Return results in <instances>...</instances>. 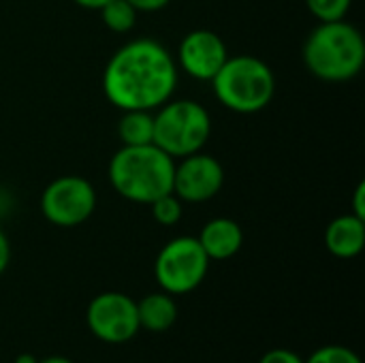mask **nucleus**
I'll return each mask as SVG.
<instances>
[{
  "label": "nucleus",
  "mask_w": 365,
  "mask_h": 363,
  "mask_svg": "<svg viewBox=\"0 0 365 363\" xmlns=\"http://www.w3.org/2000/svg\"><path fill=\"white\" fill-rule=\"evenodd\" d=\"M308 71L323 81H349L365 64L364 34L349 21H321L304 45Z\"/></svg>",
  "instance_id": "3"
},
{
  "label": "nucleus",
  "mask_w": 365,
  "mask_h": 363,
  "mask_svg": "<svg viewBox=\"0 0 365 363\" xmlns=\"http://www.w3.org/2000/svg\"><path fill=\"white\" fill-rule=\"evenodd\" d=\"M13 363H38V359H36L34 355H30V353H21V355L15 357V362Z\"/></svg>",
  "instance_id": "24"
},
{
  "label": "nucleus",
  "mask_w": 365,
  "mask_h": 363,
  "mask_svg": "<svg viewBox=\"0 0 365 363\" xmlns=\"http://www.w3.org/2000/svg\"><path fill=\"white\" fill-rule=\"evenodd\" d=\"M222 184H225L222 165L210 154L195 152L190 156H184L175 165L173 195L180 201H188V203L210 201L220 193Z\"/></svg>",
  "instance_id": "9"
},
{
  "label": "nucleus",
  "mask_w": 365,
  "mask_h": 363,
  "mask_svg": "<svg viewBox=\"0 0 365 363\" xmlns=\"http://www.w3.org/2000/svg\"><path fill=\"white\" fill-rule=\"evenodd\" d=\"M118 137L124 145H145L154 139V116L143 109H128L118 122Z\"/></svg>",
  "instance_id": "14"
},
{
  "label": "nucleus",
  "mask_w": 365,
  "mask_h": 363,
  "mask_svg": "<svg viewBox=\"0 0 365 363\" xmlns=\"http://www.w3.org/2000/svg\"><path fill=\"white\" fill-rule=\"evenodd\" d=\"M353 214L365 220V182H359V186L355 188V197H353Z\"/></svg>",
  "instance_id": "22"
},
{
  "label": "nucleus",
  "mask_w": 365,
  "mask_h": 363,
  "mask_svg": "<svg viewBox=\"0 0 365 363\" xmlns=\"http://www.w3.org/2000/svg\"><path fill=\"white\" fill-rule=\"evenodd\" d=\"M137 317H139V327L163 334L171 329L178 321V304L171 293H150L143 300L137 302Z\"/></svg>",
  "instance_id": "13"
},
{
  "label": "nucleus",
  "mask_w": 365,
  "mask_h": 363,
  "mask_svg": "<svg viewBox=\"0 0 365 363\" xmlns=\"http://www.w3.org/2000/svg\"><path fill=\"white\" fill-rule=\"evenodd\" d=\"M227 58L229 51L225 41L216 32L205 28L188 32L178 49V62L182 71L199 81H212Z\"/></svg>",
  "instance_id": "10"
},
{
  "label": "nucleus",
  "mask_w": 365,
  "mask_h": 363,
  "mask_svg": "<svg viewBox=\"0 0 365 363\" xmlns=\"http://www.w3.org/2000/svg\"><path fill=\"white\" fill-rule=\"evenodd\" d=\"M212 135L210 111L197 101H167L154 116L152 143L171 158H184L207 143Z\"/></svg>",
  "instance_id": "5"
},
{
  "label": "nucleus",
  "mask_w": 365,
  "mask_h": 363,
  "mask_svg": "<svg viewBox=\"0 0 365 363\" xmlns=\"http://www.w3.org/2000/svg\"><path fill=\"white\" fill-rule=\"evenodd\" d=\"M98 11H101L103 24L109 30H113V32H128V30H133V26L137 21V13H139L126 0H109Z\"/></svg>",
  "instance_id": "15"
},
{
  "label": "nucleus",
  "mask_w": 365,
  "mask_h": 363,
  "mask_svg": "<svg viewBox=\"0 0 365 363\" xmlns=\"http://www.w3.org/2000/svg\"><path fill=\"white\" fill-rule=\"evenodd\" d=\"M353 0H306L308 11L319 21H338L344 19L351 11Z\"/></svg>",
  "instance_id": "17"
},
{
  "label": "nucleus",
  "mask_w": 365,
  "mask_h": 363,
  "mask_svg": "<svg viewBox=\"0 0 365 363\" xmlns=\"http://www.w3.org/2000/svg\"><path fill=\"white\" fill-rule=\"evenodd\" d=\"M306 363H364L361 357L349 349V347H340V344H329V347H323L319 351H314Z\"/></svg>",
  "instance_id": "18"
},
{
  "label": "nucleus",
  "mask_w": 365,
  "mask_h": 363,
  "mask_svg": "<svg viewBox=\"0 0 365 363\" xmlns=\"http://www.w3.org/2000/svg\"><path fill=\"white\" fill-rule=\"evenodd\" d=\"M75 2H77L79 6H83V9H96V11H98V9L105 6L109 0H75Z\"/></svg>",
  "instance_id": "23"
},
{
  "label": "nucleus",
  "mask_w": 365,
  "mask_h": 363,
  "mask_svg": "<svg viewBox=\"0 0 365 363\" xmlns=\"http://www.w3.org/2000/svg\"><path fill=\"white\" fill-rule=\"evenodd\" d=\"M150 208H152V216H154V220H156L158 225L173 227V225H178L180 218H182V201H180L173 193L158 197L156 201L150 203Z\"/></svg>",
  "instance_id": "16"
},
{
  "label": "nucleus",
  "mask_w": 365,
  "mask_h": 363,
  "mask_svg": "<svg viewBox=\"0 0 365 363\" xmlns=\"http://www.w3.org/2000/svg\"><path fill=\"white\" fill-rule=\"evenodd\" d=\"M175 158L154 143L122 145L109 160V182L113 190L133 203L150 205L173 193Z\"/></svg>",
  "instance_id": "2"
},
{
  "label": "nucleus",
  "mask_w": 365,
  "mask_h": 363,
  "mask_svg": "<svg viewBox=\"0 0 365 363\" xmlns=\"http://www.w3.org/2000/svg\"><path fill=\"white\" fill-rule=\"evenodd\" d=\"M212 86L216 98L235 113L263 111L276 92L272 68L257 56H229Z\"/></svg>",
  "instance_id": "4"
},
{
  "label": "nucleus",
  "mask_w": 365,
  "mask_h": 363,
  "mask_svg": "<svg viewBox=\"0 0 365 363\" xmlns=\"http://www.w3.org/2000/svg\"><path fill=\"white\" fill-rule=\"evenodd\" d=\"M38 363H73L68 357H60V355H53V357H45V359H38Z\"/></svg>",
  "instance_id": "25"
},
{
  "label": "nucleus",
  "mask_w": 365,
  "mask_h": 363,
  "mask_svg": "<svg viewBox=\"0 0 365 363\" xmlns=\"http://www.w3.org/2000/svg\"><path fill=\"white\" fill-rule=\"evenodd\" d=\"M9 261H11V244H9V237H6V233L0 229V276L6 272V267H9Z\"/></svg>",
  "instance_id": "21"
},
{
  "label": "nucleus",
  "mask_w": 365,
  "mask_h": 363,
  "mask_svg": "<svg viewBox=\"0 0 365 363\" xmlns=\"http://www.w3.org/2000/svg\"><path fill=\"white\" fill-rule=\"evenodd\" d=\"M175 86L178 62L154 39H137L122 45L103 73V92L122 111H152L171 98Z\"/></svg>",
  "instance_id": "1"
},
{
  "label": "nucleus",
  "mask_w": 365,
  "mask_h": 363,
  "mask_svg": "<svg viewBox=\"0 0 365 363\" xmlns=\"http://www.w3.org/2000/svg\"><path fill=\"white\" fill-rule=\"evenodd\" d=\"M259 363H306V359H302L295 351L289 349H272L261 357Z\"/></svg>",
  "instance_id": "19"
},
{
  "label": "nucleus",
  "mask_w": 365,
  "mask_h": 363,
  "mask_svg": "<svg viewBox=\"0 0 365 363\" xmlns=\"http://www.w3.org/2000/svg\"><path fill=\"white\" fill-rule=\"evenodd\" d=\"M96 210L94 186L79 175H62L47 184L41 195L43 216L62 229L83 225Z\"/></svg>",
  "instance_id": "7"
},
{
  "label": "nucleus",
  "mask_w": 365,
  "mask_h": 363,
  "mask_svg": "<svg viewBox=\"0 0 365 363\" xmlns=\"http://www.w3.org/2000/svg\"><path fill=\"white\" fill-rule=\"evenodd\" d=\"M86 323L92 336L107 344H124L141 329L137 302L118 291L96 295L86 310Z\"/></svg>",
  "instance_id": "8"
},
{
  "label": "nucleus",
  "mask_w": 365,
  "mask_h": 363,
  "mask_svg": "<svg viewBox=\"0 0 365 363\" xmlns=\"http://www.w3.org/2000/svg\"><path fill=\"white\" fill-rule=\"evenodd\" d=\"M130 2L137 11H143V13H154V11H160L165 9L171 0H126Z\"/></svg>",
  "instance_id": "20"
},
{
  "label": "nucleus",
  "mask_w": 365,
  "mask_h": 363,
  "mask_svg": "<svg viewBox=\"0 0 365 363\" xmlns=\"http://www.w3.org/2000/svg\"><path fill=\"white\" fill-rule=\"evenodd\" d=\"M325 246L338 259H353L365 246V220L355 214L338 216L325 229Z\"/></svg>",
  "instance_id": "12"
},
{
  "label": "nucleus",
  "mask_w": 365,
  "mask_h": 363,
  "mask_svg": "<svg viewBox=\"0 0 365 363\" xmlns=\"http://www.w3.org/2000/svg\"><path fill=\"white\" fill-rule=\"evenodd\" d=\"M197 240L210 261H227L240 252L244 244V231L231 218H214L205 223Z\"/></svg>",
  "instance_id": "11"
},
{
  "label": "nucleus",
  "mask_w": 365,
  "mask_h": 363,
  "mask_svg": "<svg viewBox=\"0 0 365 363\" xmlns=\"http://www.w3.org/2000/svg\"><path fill=\"white\" fill-rule=\"evenodd\" d=\"M210 270V259L197 237L182 235L167 242L154 263L156 282L165 293L186 295L199 289Z\"/></svg>",
  "instance_id": "6"
}]
</instances>
